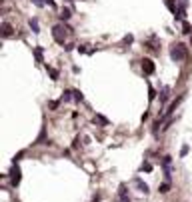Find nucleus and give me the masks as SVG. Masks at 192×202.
Segmentation results:
<instances>
[{
  "label": "nucleus",
  "mask_w": 192,
  "mask_h": 202,
  "mask_svg": "<svg viewBox=\"0 0 192 202\" xmlns=\"http://www.w3.org/2000/svg\"><path fill=\"white\" fill-rule=\"evenodd\" d=\"M188 56V50L184 44H176L172 50H170V58H172L174 62H180V60H184V58Z\"/></svg>",
  "instance_id": "obj_1"
},
{
  "label": "nucleus",
  "mask_w": 192,
  "mask_h": 202,
  "mask_svg": "<svg viewBox=\"0 0 192 202\" xmlns=\"http://www.w3.org/2000/svg\"><path fill=\"white\" fill-rule=\"evenodd\" d=\"M64 30H66L68 34L72 32V28H68V26H62V24H56L52 28V38L56 40L58 44H64Z\"/></svg>",
  "instance_id": "obj_2"
},
{
  "label": "nucleus",
  "mask_w": 192,
  "mask_h": 202,
  "mask_svg": "<svg viewBox=\"0 0 192 202\" xmlns=\"http://www.w3.org/2000/svg\"><path fill=\"white\" fill-rule=\"evenodd\" d=\"M20 168H18V164H14V166H12V168H10V184H12V186H18L20 184Z\"/></svg>",
  "instance_id": "obj_3"
},
{
  "label": "nucleus",
  "mask_w": 192,
  "mask_h": 202,
  "mask_svg": "<svg viewBox=\"0 0 192 202\" xmlns=\"http://www.w3.org/2000/svg\"><path fill=\"white\" fill-rule=\"evenodd\" d=\"M142 70H144L146 74H154L156 66H154V62L150 60V58H144V60H142Z\"/></svg>",
  "instance_id": "obj_4"
},
{
  "label": "nucleus",
  "mask_w": 192,
  "mask_h": 202,
  "mask_svg": "<svg viewBox=\"0 0 192 202\" xmlns=\"http://www.w3.org/2000/svg\"><path fill=\"white\" fill-rule=\"evenodd\" d=\"M182 98H184V94H180V96H178V98H176V100H174V102H172V104L168 106V110H166V114H164V116H162V118H166V116H170V114H172V112H174V110H176V106H178V104H180V100H182ZM162 118H160V120H162Z\"/></svg>",
  "instance_id": "obj_5"
},
{
  "label": "nucleus",
  "mask_w": 192,
  "mask_h": 202,
  "mask_svg": "<svg viewBox=\"0 0 192 202\" xmlns=\"http://www.w3.org/2000/svg\"><path fill=\"white\" fill-rule=\"evenodd\" d=\"M134 184L138 186V190H140V192H144V194L148 192V184L144 182V180H140V178H134Z\"/></svg>",
  "instance_id": "obj_6"
},
{
  "label": "nucleus",
  "mask_w": 192,
  "mask_h": 202,
  "mask_svg": "<svg viewBox=\"0 0 192 202\" xmlns=\"http://www.w3.org/2000/svg\"><path fill=\"white\" fill-rule=\"evenodd\" d=\"M8 36H12V26L8 22H2V38H8Z\"/></svg>",
  "instance_id": "obj_7"
},
{
  "label": "nucleus",
  "mask_w": 192,
  "mask_h": 202,
  "mask_svg": "<svg viewBox=\"0 0 192 202\" xmlns=\"http://www.w3.org/2000/svg\"><path fill=\"white\" fill-rule=\"evenodd\" d=\"M120 202H132L130 196L126 194V184H120Z\"/></svg>",
  "instance_id": "obj_8"
},
{
  "label": "nucleus",
  "mask_w": 192,
  "mask_h": 202,
  "mask_svg": "<svg viewBox=\"0 0 192 202\" xmlns=\"http://www.w3.org/2000/svg\"><path fill=\"white\" fill-rule=\"evenodd\" d=\"M164 4H166V8L170 10V12H172L174 16L178 14V10H176V4H174V0H164Z\"/></svg>",
  "instance_id": "obj_9"
},
{
  "label": "nucleus",
  "mask_w": 192,
  "mask_h": 202,
  "mask_svg": "<svg viewBox=\"0 0 192 202\" xmlns=\"http://www.w3.org/2000/svg\"><path fill=\"white\" fill-rule=\"evenodd\" d=\"M168 92H170V88L164 86V88H162V92H160V102H166V100H168V96H170Z\"/></svg>",
  "instance_id": "obj_10"
},
{
  "label": "nucleus",
  "mask_w": 192,
  "mask_h": 202,
  "mask_svg": "<svg viewBox=\"0 0 192 202\" xmlns=\"http://www.w3.org/2000/svg\"><path fill=\"white\" fill-rule=\"evenodd\" d=\"M72 98H74V94H72V90H66V92H64V94H62V98H60V100H62V102H70Z\"/></svg>",
  "instance_id": "obj_11"
},
{
  "label": "nucleus",
  "mask_w": 192,
  "mask_h": 202,
  "mask_svg": "<svg viewBox=\"0 0 192 202\" xmlns=\"http://www.w3.org/2000/svg\"><path fill=\"white\" fill-rule=\"evenodd\" d=\"M168 190H170V184H168V182H164V184H160V186H158V192L160 194H166Z\"/></svg>",
  "instance_id": "obj_12"
},
{
  "label": "nucleus",
  "mask_w": 192,
  "mask_h": 202,
  "mask_svg": "<svg viewBox=\"0 0 192 202\" xmlns=\"http://www.w3.org/2000/svg\"><path fill=\"white\" fill-rule=\"evenodd\" d=\"M70 10H68V8H62V12H60V18H62V20H70Z\"/></svg>",
  "instance_id": "obj_13"
},
{
  "label": "nucleus",
  "mask_w": 192,
  "mask_h": 202,
  "mask_svg": "<svg viewBox=\"0 0 192 202\" xmlns=\"http://www.w3.org/2000/svg\"><path fill=\"white\" fill-rule=\"evenodd\" d=\"M72 94H74V100H76V102H82V100H84V96H82L80 90H72Z\"/></svg>",
  "instance_id": "obj_14"
},
{
  "label": "nucleus",
  "mask_w": 192,
  "mask_h": 202,
  "mask_svg": "<svg viewBox=\"0 0 192 202\" xmlns=\"http://www.w3.org/2000/svg\"><path fill=\"white\" fill-rule=\"evenodd\" d=\"M30 28H32V32H40V30H38V20H36V18L30 20Z\"/></svg>",
  "instance_id": "obj_15"
},
{
  "label": "nucleus",
  "mask_w": 192,
  "mask_h": 202,
  "mask_svg": "<svg viewBox=\"0 0 192 202\" xmlns=\"http://www.w3.org/2000/svg\"><path fill=\"white\" fill-rule=\"evenodd\" d=\"M34 56H36V60H38V62H42V48H40V46L34 50Z\"/></svg>",
  "instance_id": "obj_16"
},
{
  "label": "nucleus",
  "mask_w": 192,
  "mask_h": 202,
  "mask_svg": "<svg viewBox=\"0 0 192 202\" xmlns=\"http://www.w3.org/2000/svg\"><path fill=\"white\" fill-rule=\"evenodd\" d=\"M48 74L52 76V80H58V70H54V68H50V66H48Z\"/></svg>",
  "instance_id": "obj_17"
},
{
  "label": "nucleus",
  "mask_w": 192,
  "mask_h": 202,
  "mask_svg": "<svg viewBox=\"0 0 192 202\" xmlns=\"http://www.w3.org/2000/svg\"><path fill=\"white\" fill-rule=\"evenodd\" d=\"M94 122H100V124H108V120H106V118H104V116H100V114H98V116H94Z\"/></svg>",
  "instance_id": "obj_18"
},
{
  "label": "nucleus",
  "mask_w": 192,
  "mask_h": 202,
  "mask_svg": "<svg viewBox=\"0 0 192 202\" xmlns=\"http://www.w3.org/2000/svg\"><path fill=\"white\" fill-rule=\"evenodd\" d=\"M150 170H152V164L144 162V164H142V172H150Z\"/></svg>",
  "instance_id": "obj_19"
},
{
  "label": "nucleus",
  "mask_w": 192,
  "mask_h": 202,
  "mask_svg": "<svg viewBox=\"0 0 192 202\" xmlns=\"http://www.w3.org/2000/svg\"><path fill=\"white\" fill-rule=\"evenodd\" d=\"M148 92H150V94H148V98H150V100H154V96H156V92H154V88H152V86H148Z\"/></svg>",
  "instance_id": "obj_20"
},
{
  "label": "nucleus",
  "mask_w": 192,
  "mask_h": 202,
  "mask_svg": "<svg viewBox=\"0 0 192 202\" xmlns=\"http://www.w3.org/2000/svg\"><path fill=\"white\" fill-rule=\"evenodd\" d=\"M188 150H190V148H188V146H182V150H180V156H182V158H184V156H186V154H188Z\"/></svg>",
  "instance_id": "obj_21"
},
{
  "label": "nucleus",
  "mask_w": 192,
  "mask_h": 202,
  "mask_svg": "<svg viewBox=\"0 0 192 202\" xmlns=\"http://www.w3.org/2000/svg\"><path fill=\"white\" fill-rule=\"evenodd\" d=\"M32 2H34V4H36V6H40V8H42V6L46 4V0H32Z\"/></svg>",
  "instance_id": "obj_22"
},
{
  "label": "nucleus",
  "mask_w": 192,
  "mask_h": 202,
  "mask_svg": "<svg viewBox=\"0 0 192 202\" xmlns=\"http://www.w3.org/2000/svg\"><path fill=\"white\" fill-rule=\"evenodd\" d=\"M184 34H190L192 32V28H190V24H184V30H182Z\"/></svg>",
  "instance_id": "obj_23"
},
{
  "label": "nucleus",
  "mask_w": 192,
  "mask_h": 202,
  "mask_svg": "<svg viewBox=\"0 0 192 202\" xmlns=\"http://www.w3.org/2000/svg\"><path fill=\"white\" fill-rule=\"evenodd\" d=\"M132 40H134V38H132L130 34H128V36H124V44H132Z\"/></svg>",
  "instance_id": "obj_24"
},
{
  "label": "nucleus",
  "mask_w": 192,
  "mask_h": 202,
  "mask_svg": "<svg viewBox=\"0 0 192 202\" xmlns=\"http://www.w3.org/2000/svg\"><path fill=\"white\" fill-rule=\"evenodd\" d=\"M46 4L48 6H54V0H46Z\"/></svg>",
  "instance_id": "obj_25"
}]
</instances>
